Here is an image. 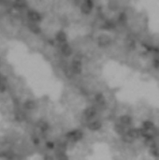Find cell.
I'll list each match as a JSON object with an SVG mask.
<instances>
[{"label":"cell","instance_id":"6da1fadb","mask_svg":"<svg viewBox=\"0 0 159 160\" xmlns=\"http://www.w3.org/2000/svg\"><path fill=\"white\" fill-rule=\"evenodd\" d=\"M94 9V1L93 0H83L81 5V12L85 15H88L92 12Z\"/></svg>","mask_w":159,"mask_h":160},{"label":"cell","instance_id":"7a4b0ae2","mask_svg":"<svg viewBox=\"0 0 159 160\" xmlns=\"http://www.w3.org/2000/svg\"><path fill=\"white\" fill-rule=\"evenodd\" d=\"M70 68H71V73L73 74H81V70H83V67H81V59L75 57L74 60L71 63L70 66Z\"/></svg>","mask_w":159,"mask_h":160},{"label":"cell","instance_id":"3957f363","mask_svg":"<svg viewBox=\"0 0 159 160\" xmlns=\"http://www.w3.org/2000/svg\"><path fill=\"white\" fill-rule=\"evenodd\" d=\"M27 18H28V20L30 22H32V23H38V22L41 21V15L40 12H36V10H28L27 12Z\"/></svg>","mask_w":159,"mask_h":160},{"label":"cell","instance_id":"277c9868","mask_svg":"<svg viewBox=\"0 0 159 160\" xmlns=\"http://www.w3.org/2000/svg\"><path fill=\"white\" fill-rule=\"evenodd\" d=\"M67 137L69 140H71L72 141H78L83 139V134L81 130H73L71 132H68L67 134Z\"/></svg>","mask_w":159,"mask_h":160},{"label":"cell","instance_id":"5b68a950","mask_svg":"<svg viewBox=\"0 0 159 160\" xmlns=\"http://www.w3.org/2000/svg\"><path fill=\"white\" fill-rule=\"evenodd\" d=\"M112 37L108 35H101L97 37V43L101 47H107L112 43Z\"/></svg>","mask_w":159,"mask_h":160},{"label":"cell","instance_id":"8992f818","mask_svg":"<svg viewBox=\"0 0 159 160\" xmlns=\"http://www.w3.org/2000/svg\"><path fill=\"white\" fill-rule=\"evenodd\" d=\"M60 51H61V53L65 57H69L73 53L72 47H71L69 44H68L67 42L61 44V48H60Z\"/></svg>","mask_w":159,"mask_h":160},{"label":"cell","instance_id":"52a82bcc","mask_svg":"<svg viewBox=\"0 0 159 160\" xmlns=\"http://www.w3.org/2000/svg\"><path fill=\"white\" fill-rule=\"evenodd\" d=\"M96 114V107H89L84 110L83 115L86 119H91L92 117H94Z\"/></svg>","mask_w":159,"mask_h":160},{"label":"cell","instance_id":"ba28073f","mask_svg":"<svg viewBox=\"0 0 159 160\" xmlns=\"http://www.w3.org/2000/svg\"><path fill=\"white\" fill-rule=\"evenodd\" d=\"M55 38L56 40L60 43V44H63V43H65L68 40V36L67 34L64 32V31H59L56 36H55Z\"/></svg>","mask_w":159,"mask_h":160},{"label":"cell","instance_id":"9c48e42d","mask_svg":"<svg viewBox=\"0 0 159 160\" xmlns=\"http://www.w3.org/2000/svg\"><path fill=\"white\" fill-rule=\"evenodd\" d=\"M88 128L91 130V131H97L101 128L102 126V124L99 122V121H94V122H91L88 124Z\"/></svg>","mask_w":159,"mask_h":160},{"label":"cell","instance_id":"30bf717a","mask_svg":"<svg viewBox=\"0 0 159 160\" xmlns=\"http://www.w3.org/2000/svg\"><path fill=\"white\" fill-rule=\"evenodd\" d=\"M28 28L31 32H33L34 34H40V27L37 25V23H32V22H29L28 24Z\"/></svg>","mask_w":159,"mask_h":160},{"label":"cell","instance_id":"8fae6325","mask_svg":"<svg viewBox=\"0 0 159 160\" xmlns=\"http://www.w3.org/2000/svg\"><path fill=\"white\" fill-rule=\"evenodd\" d=\"M127 134L132 137L133 139H138L140 138L141 135H140V129H138V128H131L130 130L127 131Z\"/></svg>","mask_w":159,"mask_h":160},{"label":"cell","instance_id":"7c38bea8","mask_svg":"<svg viewBox=\"0 0 159 160\" xmlns=\"http://www.w3.org/2000/svg\"><path fill=\"white\" fill-rule=\"evenodd\" d=\"M120 122H121V125H128L132 122V119L128 115H123V116L120 117Z\"/></svg>","mask_w":159,"mask_h":160},{"label":"cell","instance_id":"4fadbf2b","mask_svg":"<svg viewBox=\"0 0 159 160\" xmlns=\"http://www.w3.org/2000/svg\"><path fill=\"white\" fill-rule=\"evenodd\" d=\"M24 108L26 110H28V111H32V110H34L37 106V103L34 101V100H27L24 102Z\"/></svg>","mask_w":159,"mask_h":160},{"label":"cell","instance_id":"5bb4252c","mask_svg":"<svg viewBox=\"0 0 159 160\" xmlns=\"http://www.w3.org/2000/svg\"><path fill=\"white\" fill-rule=\"evenodd\" d=\"M95 99H96V102L97 104H99V105H104V104H105V102H106L105 97H104V96L102 95V94H100V93L96 94V97H95Z\"/></svg>","mask_w":159,"mask_h":160},{"label":"cell","instance_id":"9a60e30c","mask_svg":"<svg viewBox=\"0 0 159 160\" xmlns=\"http://www.w3.org/2000/svg\"><path fill=\"white\" fill-rule=\"evenodd\" d=\"M114 130L119 135H124L125 133L124 125H114Z\"/></svg>","mask_w":159,"mask_h":160},{"label":"cell","instance_id":"2e32d148","mask_svg":"<svg viewBox=\"0 0 159 160\" xmlns=\"http://www.w3.org/2000/svg\"><path fill=\"white\" fill-rule=\"evenodd\" d=\"M38 128L42 132H46L49 129V124L47 122H44V121H40L38 123Z\"/></svg>","mask_w":159,"mask_h":160},{"label":"cell","instance_id":"e0dca14e","mask_svg":"<svg viewBox=\"0 0 159 160\" xmlns=\"http://www.w3.org/2000/svg\"><path fill=\"white\" fill-rule=\"evenodd\" d=\"M150 153H151V154H152L153 156H155V157L158 156V148H157V144H156V143H155V144L151 146Z\"/></svg>","mask_w":159,"mask_h":160},{"label":"cell","instance_id":"ac0fdd59","mask_svg":"<svg viewBox=\"0 0 159 160\" xmlns=\"http://www.w3.org/2000/svg\"><path fill=\"white\" fill-rule=\"evenodd\" d=\"M103 27H104V29L112 30V29H113L114 27H115V24L112 23V22H111V21H107V22H105V24H104Z\"/></svg>","mask_w":159,"mask_h":160},{"label":"cell","instance_id":"d6986e66","mask_svg":"<svg viewBox=\"0 0 159 160\" xmlns=\"http://www.w3.org/2000/svg\"><path fill=\"white\" fill-rule=\"evenodd\" d=\"M122 140H123V141L127 142V143H131L134 139L132 137H130L127 133H124V135H122Z\"/></svg>","mask_w":159,"mask_h":160},{"label":"cell","instance_id":"ffe728a7","mask_svg":"<svg viewBox=\"0 0 159 160\" xmlns=\"http://www.w3.org/2000/svg\"><path fill=\"white\" fill-rule=\"evenodd\" d=\"M153 124L152 122H150V121H146V122H144L143 124H142V128L147 130V129H150V128H153Z\"/></svg>","mask_w":159,"mask_h":160},{"label":"cell","instance_id":"44dd1931","mask_svg":"<svg viewBox=\"0 0 159 160\" xmlns=\"http://www.w3.org/2000/svg\"><path fill=\"white\" fill-rule=\"evenodd\" d=\"M109 8L111 9H112V10H116V9H118V4H117V2H115V1L109 2Z\"/></svg>","mask_w":159,"mask_h":160},{"label":"cell","instance_id":"7402d4cb","mask_svg":"<svg viewBox=\"0 0 159 160\" xmlns=\"http://www.w3.org/2000/svg\"><path fill=\"white\" fill-rule=\"evenodd\" d=\"M57 159L58 160H68V157L65 153H62V154H60L57 156Z\"/></svg>","mask_w":159,"mask_h":160},{"label":"cell","instance_id":"603a6c76","mask_svg":"<svg viewBox=\"0 0 159 160\" xmlns=\"http://www.w3.org/2000/svg\"><path fill=\"white\" fill-rule=\"evenodd\" d=\"M127 20V15H125L124 13H122L121 15H120V17H119V21H120V23H125Z\"/></svg>","mask_w":159,"mask_h":160},{"label":"cell","instance_id":"cb8c5ba5","mask_svg":"<svg viewBox=\"0 0 159 160\" xmlns=\"http://www.w3.org/2000/svg\"><path fill=\"white\" fill-rule=\"evenodd\" d=\"M46 147L48 149H53L54 148V143L53 142H51V141H48L46 143Z\"/></svg>","mask_w":159,"mask_h":160},{"label":"cell","instance_id":"d4e9b609","mask_svg":"<svg viewBox=\"0 0 159 160\" xmlns=\"http://www.w3.org/2000/svg\"><path fill=\"white\" fill-rule=\"evenodd\" d=\"M44 160H54V159L52 156H50V154H46L44 156Z\"/></svg>","mask_w":159,"mask_h":160},{"label":"cell","instance_id":"484cf974","mask_svg":"<svg viewBox=\"0 0 159 160\" xmlns=\"http://www.w3.org/2000/svg\"><path fill=\"white\" fill-rule=\"evenodd\" d=\"M33 142H34L35 144H38L40 141V139H38V138H34V139H33Z\"/></svg>","mask_w":159,"mask_h":160},{"label":"cell","instance_id":"4316f807","mask_svg":"<svg viewBox=\"0 0 159 160\" xmlns=\"http://www.w3.org/2000/svg\"><path fill=\"white\" fill-rule=\"evenodd\" d=\"M153 66H155V68L157 69L158 68V66H159V62H158V59L155 60V62H153Z\"/></svg>","mask_w":159,"mask_h":160}]
</instances>
